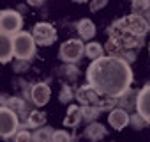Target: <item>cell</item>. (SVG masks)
<instances>
[{"mask_svg":"<svg viewBox=\"0 0 150 142\" xmlns=\"http://www.w3.org/2000/svg\"><path fill=\"white\" fill-rule=\"evenodd\" d=\"M23 29V16L16 9H2L0 11V32L7 36H14Z\"/></svg>","mask_w":150,"mask_h":142,"instance_id":"6","label":"cell"},{"mask_svg":"<svg viewBox=\"0 0 150 142\" xmlns=\"http://www.w3.org/2000/svg\"><path fill=\"white\" fill-rule=\"evenodd\" d=\"M74 2H80V4H83V2H88V0H74Z\"/></svg>","mask_w":150,"mask_h":142,"instance_id":"29","label":"cell"},{"mask_svg":"<svg viewBox=\"0 0 150 142\" xmlns=\"http://www.w3.org/2000/svg\"><path fill=\"white\" fill-rule=\"evenodd\" d=\"M14 142H32V133L28 130H21L14 133Z\"/></svg>","mask_w":150,"mask_h":142,"instance_id":"25","label":"cell"},{"mask_svg":"<svg viewBox=\"0 0 150 142\" xmlns=\"http://www.w3.org/2000/svg\"><path fill=\"white\" fill-rule=\"evenodd\" d=\"M85 55H87L88 59L96 60V59H99V57L104 55V46L99 44V43H96V41H92V43L85 44Z\"/></svg>","mask_w":150,"mask_h":142,"instance_id":"18","label":"cell"},{"mask_svg":"<svg viewBox=\"0 0 150 142\" xmlns=\"http://www.w3.org/2000/svg\"><path fill=\"white\" fill-rule=\"evenodd\" d=\"M35 55V41L30 32H18L13 36V57L28 62Z\"/></svg>","mask_w":150,"mask_h":142,"instance_id":"4","label":"cell"},{"mask_svg":"<svg viewBox=\"0 0 150 142\" xmlns=\"http://www.w3.org/2000/svg\"><path fill=\"white\" fill-rule=\"evenodd\" d=\"M44 2L46 0H27V4L30 7H41V6H44Z\"/></svg>","mask_w":150,"mask_h":142,"instance_id":"27","label":"cell"},{"mask_svg":"<svg viewBox=\"0 0 150 142\" xmlns=\"http://www.w3.org/2000/svg\"><path fill=\"white\" fill-rule=\"evenodd\" d=\"M76 30H78L81 41H90L96 36V23L88 18H83L76 23Z\"/></svg>","mask_w":150,"mask_h":142,"instance_id":"14","label":"cell"},{"mask_svg":"<svg viewBox=\"0 0 150 142\" xmlns=\"http://www.w3.org/2000/svg\"><path fill=\"white\" fill-rule=\"evenodd\" d=\"M136 114H139L146 124H150V82L143 85L136 94Z\"/></svg>","mask_w":150,"mask_h":142,"instance_id":"9","label":"cell"},{"mask_svg":"<svg viewBox=\"0 0 150 142\" xmlns=\"http://www.w3.org/2000/svg\"><path fill=\"white\" fill-rule=\"evenodd\" d=\"M51 133H53V130H51V128L41 126V128H37V130L32 133V142H50Z\"/></svg>","mask_w":150,"mask_h":142,"instance_id":"20","label":"cell"},{"mask_svg":"<svg viewBox=\"0 0 150 142\" xmlns=\"http://www.w3.org/2000/svg\"><path fill=\"white\" fill-rule=\"evenodd\" d=\"M18 128H20L18 115L11 108L0 105V138H11V137H14V133L18 131Z\"/></svg>","mask_w":150,"mask_h":142,"instance_id":"7","label":"cell"},{"mask_svg":"<svg viewBox=\"0 0 150 142\" xmlns=\"http://www.w3.org/2000/svg\"><path fill=\"white\" fill-rule=\"evenodd\" d=\"M143 18H145V20H146V23L150 25V9H148V11H146V13L143 14Z\"/></svg>","mask_w":150,"mask_h":142,"instance_id":"28","label":"cell"},{"mask_svg":"<svg viewBox=\"0 0 150 142\" xmlns=\"http://www.w3.org/2000/svg\"><path fill=\"white\" fill-rule=\"evenodd\" d=\"M46 112H41V110H32V112H28V115H27V121H25V124L28 126V128H41V126H44L46 124Z\"/></svg>","mask_w":150,"mask_h":142,"instance_id":"17","label":"cell"},{"mask_svg":"<svg viewBox=\"0 0 150 142\" xmlns=\"http://www.w3.org/2000/svg\"><path fill=\"white\" fill-rule=\"evenodd\" d=\"M131 9H132V14L143 16L150 9V0H131Z\"/></svg>","mask_w":150,"mask_h":142,"instance_id":"21","label":"cell"},{"mask_svg":"<svg viewBox=\"0 0 150 142\" xmlns=\"http://www.w3.org/2000/svg\"><path fill=\"white\" fill-rule=\"evenodd\" d=\"M32 37L39 46H50L57 41V29L48 22H39L32 29Z\"/></svg>","mask_w":150,"mask_h":142,"instance_id":"8","label":"cell"},{"mask_svg":"<svg viewBox=\"0 0 150 142\" xmlns=\"http://www.w3.org/2000/svg\"><path fill=\"white\" fill-rule=\"evenodd\" d=\"M13 59V36L0 32V64H6Z\"/></svg>","mask_w":150,"mask_h":142,"instance_id":"13","label":"cell"},{"mask_svg":"<svg viewBox=\"0 0 150 142\" xmlns=\"http://www.w3.org/2000/svg\"><path fill=\"white\" fill-rule=\"evenodd\" d=\"M87 82L101 96L118 100L124 93L131 89L132 69L131 64L118 57L103 55L90 62L87 67Z\"/></svg>","mask_w":150,"mask_h":142,"instance_id":"2","label":"cell"},{"mask_svg":"<svg viewBox=\"0 0 150 142\" xmlns=\"http://www.w3.org/2000/svg\"><path fill=\"white\" fill-rule=\"evenodd\" d=\"M81 123V107L80 105H71L67 108V114L64 117V126L67 128H74Z\"/></svg>","mask_w":150,"mask_h":142,"instance_id":"16","label":"cell"},{"mask_svg":"<svg viewBox=\"0 0 150 142\" xmlns=\"http://www.w3.org/2000/svg\"><path fill=\"white\" fill-rule=\"evenodd\" d=\"M74 100L80 101V107H97L101 108L103 112L104 110H111L115 105H117V100L115 98H106V96H101L92 85H81L74 91Z\"/></svg>","mask_w":150,"mask_h":142,"instance_id":"3","label":"cell"},{"mask_svg":"<svg viewBox=\"0 0 150 142\" xmlns=\"http://www.w3.org/2000/svg\"><path fill=\"white\" fill-rule=\"evenodd\" d=\"M83 55H85V44L80 37L78 39H67L58 48V57L62 62H69V64L78 62Z\"/></svg>","mask_w":150,"mask_h":142,"instance_id":"5","label":"cell"},{"mask_svg":"<svg viewBox=\"0 0 150 142\" xmlns=\"http://www.w3.org/2000/svg\"><path fill=\"white\" fill-rule=\"evenodd\" d=\"M58 100H60V103H71V101L74 100V91H72V87H71V85H64V87L60 89Z\"/></svg>","mask_w":150,"mask_h":142,"instance_id":"22","label":"cell"},{"mask_svg":"<svg viewBox=\"0 0 150 142\" xmlns=\"http://www.w3.org/2000/svg\"><path fill=\"white\" fill-rule=\"evenodd\" d=\"M30 98L35 107H44L51 98V89L46 82H37L30 89Z\"/></svg>","mask_w":150,"mask_h":142,"instance_id":"10","label":"cell"},{"mask_svg":"<svg viewBox=\"0 0 150 142\" xmlns=\"http://www.w3.org/2000/svg\"><path fill=\"white\" fill-rule=\"evenodd\" d=\"M101 114H103V110L97 108V107H81V121L92 123V121H96Z\"/></svg>","mask_w":150,"mask_h":142,"instance_id":"19","label":"cell"},{"mask_svg":"<svg viewBox=\"0 0 150 142\" xmlns=\"http://www.w3.org/2000/svg\"><path fill=\"white\" fill-rule=\"evenodd\" d=\"M85 137H87L88 140H92V142H99V140H103V138L106 137V128H104L101 123L92 121V123H88V126L85 128Z\"/></svg>","mask_w":150,"mask_h":142,"instance_id":"15","label":"cell"},{"mask_svg":"<svg viewBox=\"0 0 150 142\" xmlns=\"http://www.w3.org/2000/svg\"><path fill=\"white\" fill-rule=\"evenodd\" d=\"M148 32H150V25L143 16L127 14L120 20H115L106 30L108 43L104 50L108 52V55L118 57L127 64H131L132 60H136L138 52L143 48Z\"/></svg>","mask_w":150,"mask_h":142,"instance_id":"1","label":"cell"},{"mask_svg":"<svg viewBox=\"0 0 150 142\" xmlns=\"http://www.w3.org/2000/svg\"><path fill=\"white\" fill-rule=\"evenodd\" d=\"M108 2H110V0H90V11L92 13H97L104 6H108Z\"/></svg>","mask_w":150,"mask_h":142,"instance_id":"26","label":"cell"},{"mask_svg":"<svg viewBox=\"0 0 150 142\" xmlns=\"http://www.w3.org/2000/svg\"><path fill=\"white\" fill-rule=\"evenodd\" d=\"M0 105L11 108V110L18 115V119L27 121L28 110H27V105H25V101H23L21 98H16V96H13V98H4V96H2V98H0Z\"/></svg>","mask_w":150,"mask_h":142,"instance_id":"12","label":"cell"},{"mask_svg":"<svg viewBox=\"0 0 150 142\" xmlns=\"http://www.w3.org/2000/svg\"><path fill=\"white\" fill-rule=\"evenodd\" d=\"M108 123H110V126L115 128L117 131L124 130V128L129 124V114H127V110H124V108H120V107H113V108L110 110V114H108Z\"/></svg>","mask_w":150,"mask_h":142,"instance_id":"11","label":"cell"},{"mask_svg":"<svg viewBox=\"0 0 150 142\" xmlns=\"http://www.w3.org/2000/svg\"><path fill=\"white\" fill-rule=\"evenodd\" d=\"M129 124H132V128H136V130H143V128L148 126L146 121H145L139 114H132V115H129Z\"/></svg>","mask_w":150,"mask_h":142,"instance_id":"24","label":"cell"},{"mask_svg":"<svg viewBox=\"0 0 150 142\" xmlns=\"http://www.w3.org/2000/svg\"><path fill=\"white\" fill-rule=\"evenodd\" d=\"M50 142H71V135L65 130H53Z\"/></svg>","mask_w":150,"mask_h":142,"instance_id":"23","label":"cell"}]
</instances>
